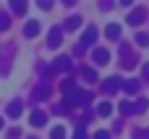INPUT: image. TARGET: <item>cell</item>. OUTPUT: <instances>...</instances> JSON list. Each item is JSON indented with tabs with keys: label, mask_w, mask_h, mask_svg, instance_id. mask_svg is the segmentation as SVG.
Returning <instances> with one entry per match:
<instances>
[{
	"label": "cell",
	"mask_w": 149,
	"mask_h": 139,
	"mask_svg": "<svg viewBox=\"0 0 149 139\" xmlns=\"http://www.w3.org/2000/svg\"><path fill=\"white\" fill-rule=\"evenodd\" d=\"M120 87H123V79H120V76H110V79L102 81V89H105V92H115V89H120Z\"/></svg>",
	"instance_id": "3"
},
{
	"label": "cell",
	"mask_w": 149,
	"mask_h": 139,
	"mask_svg": "<svg viewBox=\"0 0 149 139\" xmlns=\"http://www.w3.org/2000/svg\"><path fill=\"white\" fill-rule=\"evenodd\" d=\"M94 63H100V66L105 63V66H107V63H110V53H107V50H94Z\"/></svg>",
	"instance_id": "8"
},
{
	"label": "cell",
	"mask_w": 149,
	"mask_h": 139,
	"mask_svg": "<svg viewBox=\"0 0 149 139\" xmlns=\"http://www.w3.org/2000/svg\"><path fill=\"white\" fill-rule=\"evenodd\" d=\"M37 32H39V24H37V21H29V24H26V29H24V34H26V37H37Z\"/></svg>",
	"instance_id": "10"
},
{
	"label": "cell",
	"mask_w": 149,
	"mask_h": 139,
	"mask_svg": "<svg viewBox=\"0 0 149 139\" xmlns=\"http://www.w3.org/2000/svg\"><path fill=\"white\" fill-rule=\"evenodd\" d=\"M73 139H89V137H86V129H84V126H79V129H76V134H73Z\"/></svg>",
	"instance_id": "20"
},
{
	"label": "cell",
	"mask_w": 149,
	"mask_h": 139,
	"mask_svg": "<svg viewBox=\"0 0 149 139\" xmlns=\"http://www.w3.org/2000/svg\"><path fill=\"white\" fill-rule=\"evenodd\" d=\"M110 113H113V105H110V102H100V105H97V116H105V118H107Z\"/></svg>",
	"instance_id": "12"
},
{
	"label": "cell",
	"mask_w": 149,
	"mask_h": 139,
	"mask_svg": "<svg viewBox=\"0 0 149 139\" xmlns=\"http://www.w3.org/2000/svg\"><path fill=\"white\" fill-rule=\"evenodd\" d=\"M94 139H110V134H107V131H97V134H94Z\"/></svg>",
	"instance_id": "24"
},
{
	"label": "cell",
	"mask_w": 149,
	"mask_h": 139,
	"mask_svg": "<svg viewBox=\"0 0 149 139\" xmlns=\"http://www.w3.org/2000/svg\"><path fill=\"white\" fill-rule=\"evenodd\" d=\"M107 37H110V39H118V37H120V26H118V24H110V26H107Z\"/></svg>",
	"instance_id": "14"
},
{
	"label": "cell",
	"mask_w": 149,
	"mask_h": 139,
	"mask_svg": "<svg viewBox=\"0 0 149 139\" xmlns=\"http://www.w3.org/2000/svg\"><path fill=\"white\" fill-rule=\"evenodd\" d=\"M8 24H10L8 13H0V29H8Z\"/></svg>",
	"instance_id": "22"
},
{
	"label": "cell",
	"mask_w": 149,
	"mask_h": 139,
	"mask_svg": "<svg viewBox=\"0 0 149 139\" xmlns=\"http://www.w3.org/2000/svg\"><path fill=\"white\" fill-rule=\"evenodd\" d=\"M147 108H149V102L144 100V97H141V100H139V102L134 105V113H141V110H147Z\"/></svg>",
	"instance_id": "18"
},
{
	"label": "cell",
	"mask_w": 149,
	"mask_h": 139,
	"mask_svg": "<svg viewBox=\"0 0 149 139\" xmlns=\"http://www.w3.org/2000/svg\"><path fill=\"white\" fill-rule=\"evenodd\" d=\"M110 3H113V0H102V5H105V8H110Z\"/></svg>",
	"instance_id": "26"
},
{
	"label": "cell",
	"mask_w": 149,
	"mask_h": 139,
	"mask_svg": "<svg viewBox=\"0 0 149 139\" xmlns=\"http://www.w3.org/2000/svg\"><path fill=\"white\" fill-rule=\"evenodd\" d=\"M0 129H3V118H0Z\"/></svg>",
	"instance_id": "29"
},
{
	"label": "cell",
	"mask_w": 149,
	"mask_h": 139,
	"mask_svg": "<svg viewBox=\"0 0 149 139\" xmlns=\"http://www.w3.org/2000/svg\"><path fill=\"white\" fill-rule=\"evenodd\" d=\"M144 18H147V8H136V11H134V13H131V16L126 18V21H128L131 26H139V24H141Z\"/></svg>",
	"instance_id": "4"
},
{
	"label": "cell",
	"mask_w": 149,
	"mask_h": 139,
	"mask_svg": "<svg viewBox=\"0 0 149 139\" xmlns=\"http://www.w3.org/2000/svg\"><path fill=\"white\" fill-rule=\"evenodd\" d=\"M71 68V58L68 55H60V58H55V63H52V71H68Z\"/></svg>",
	"instance_id": "5"
},
{
	"label": "cell",
	"mask_w": 149,
	"mask_h": 139,
	"mask_svg": "<svg viewBox=\"0 0 149 139\" xmlns=\"http://www.w3.org/2000/svg\"><path fill=\"white\" fill-rule=\"evenodd\" d=\"M29 121H31V126H45V124H47V113H42V110H34Z\"/></svg>",
	"instance_id": "7"
},
{
	"label": "cell",
	"mask_w": 149,
	"mask_h": 139,
	"mask_svg": "<svg viewBox=\"0 0 149 139\" xmlns=\"http://www.w3.org/2000/svg\"><path fill=\"white\" fill-rule=\"evenodd\" d=\"M52 139H65V129L63 126H55L52 129Z\"/></svg>",
	"instance_id": "19"
},
{
	"label": "cell",
	"mask_w": 149,
	"mask_h": 139,
	"mask_svg": "<svg viewBox=\"0 0 149 139\" xmlns=\"http://www.w3.org/2000/svg\"><path fill=\"white\" fill-rule=\"evenodd\" d=\"M79 24H81V18H79V16H71V18L65 21V29H76Z\"/></svg>",
	"instance_id": "17"
},
{
	"label": "cell",
	"mask_w": 149,
	"mask_h": 139,
	"mask_svg": "<svg viewBox=\"0 0 149 139\" xmlns=\"http://www.w3.org/2000/svg\"><path fill=\"white\" fill-rule=\"evenodd\" d=\"M94 42H97V29H94V26H89V29L84 32V37H81V42H79V47L84 50V47H92Z\"/></svg>",
	"instance_id": "1"
},
{
	"label": "cell",
	"mask_w": 149,
	"mask_h": 139,
	"mask_svg": "<svg viewBox=\"0 0 149 139\" xmlns=\"http://www.w3.org/2000/svg\"><path fill=\"white\" fill-rule=\"evenodd\" d=\"M141 76H144V79H149V63H144V68H141Z\"/></svg>",
	"instance_id": "25"
},
{
	"label": "cell",
	"mask_w": 149,
	"mask_h": 139,
	"mask_svg": "<svg viewBox=\"0 0 149 139\" xmlns=\"http://www.w3.org/2000/svg\"><path fill=\"white\" fill-rule=\"evenodd\" d=\"M131 3H134V0H120V5H131Z\"/></svg>",
	"instance_id": "27"
},
{
	"label": "cell",
	"mask_w": 149,
	"mask_h": 139,
	"mask_svg": "<svg viewBox=\"0 0 149 139\" xmlns=\"http://www.w3.org/2000/svg\"><path fill=\"white\" fill-rule=\"evenodd\" d=\"M37 5H39L42 11H50V8H52V0H37Z\"/></svg>",
	"instance_id": "21"
},
{
	"label": "cell",
	"mask_w": 149,
	"mask_h": 139,
	"mask_svg": "<svg viewBox=\"0 0 149 139\" xmlns=\"http://www.w3.org/2000/svg\"><path fill=\"white\" fill-rule=\"evenodd\" d=\"M31 139H34V137H31Z\"/></svg>",
	"instance_id": "30"
},
{
	"label": "cell",
	"mask_w": 149,
	"mask_h": 139,
	"mask_svg": "<svg viewBox=\"0 0 149 139\" xmlns=\"http://www.w3.org/2000/svg\"><path fill=\"white\" fill-rule=\"evenodd\" d=\"M10 8L16 13H26V0H10Z\"/></svg>",
	"instance_id": "13"
},
{
	"label": "cell",
	"mask_w": 149,
	"mask_h": 139,
	"mask_svg": "<svg viewBox=\"0 0 149 139\" xmlns=\"http://www.w3.org/2000/svg\"><path fill=\"white\" fill-rule=\"evenodd\" d=\"M60 39H63V29H60V26H52V29H50V37H47V47L55 50V47L60 45Z\"/></svg>",
	"instance_id": "2"
},
{
	"label": "cell",
	"mask_w": 149,
	"mask_h": 139,
	"mask_svg": "<svg viewBox=\"0 0 149 139\" xmlns=\"http://www.w3.org/2000/svg\"><path fill=\"white\" fill-rule=\"evenodd\" d=\"M81 76H84L86 81H97V71H94V68H81Z\"/></svg>",
	"instance_id": "15"
},
{
	"label": "cell",
	"mask_w": 149,
	"mask_h": 139,
	"mask_svg": "<svg viewBox=\"0 0 149 139\" xmlns=\"http://www.w3.org/2000/svg\"><path fill=\"white\" fill-rule=\"evenodd\" d=\"M136 42H139L141 47H144V45H149V34H144V32H141V34L136 37Z\"/></svg>",
	"instance_id": "23"
},
{
	"label": "cell",
	"mask_w": 149,
	"mask_h": 139,
	"mask_svg": "<svg viewBox=\"0 0 149 139\" xmlns=\"http://www.w3.org/2000/svg\"><path fill=\"white\" fill-rule=\"evenodd\" d=\"M63 3H65V5H73V3H76V0H63Z\"/></svg>",
	"instance_id": "28"
},
{
	"label": "cell",
	"mask_w": 149,
	"mask_h": 139,
	"mask_svg": "<svg viewBox=\"0 0 149 139\" xmlns=\"http://www.w3.org/2000/svg\"><path fill=\"white\" fill-rule=\"evenodd\" d=\"M34 97H37V100H47V97H50V87H47V84H42V87H37V92H34Z\"/></svg>",
	"instance_id": "11"
},
{
	"label": "cell",
	"mask_w": 149,
	"mask_h": 139,
	"mask_svg": "<svg viewBox=\"0 0 149 139\" xmlns=\"http://www.w3.org/2000/svg\"><path fill=\"white\" fill-rule=\"evenodd\" d=\"M21 113H24V102H21V100H13V102L8 105V116H10V118H18Z\"/></svg>",
	"instance_id": "6"
},
{
	"label": "cell",
	"mask_w": 149,
	"mask_h": 139,
	"mask_svg": "<svg viewBox=\"0 0 149 139\" xmlns=\"http://www.w3.org/2000/svg\"><path fill=\"white\" fill-rule=\"evenodd\" d=\"M120 113H123V116H134V105L123 100V102H120Z\"/></svg>",
	"instance_id": "16"
},
{
	"label": "cell",
	"mask_w": 149,
	"mask_h": 139,
	"mask_svg": "<svg viewBox=\"0 0 149 139\" xmlns=\"http://www.w3.org/2000/svg\"><path fill=\"white\" fill-rule=\"evenodd\" d=\"M123 92H126V95H136V92H139V81H136V79L123 81Z\"/></svg>",
	"instance_id": "9"
}]
</instances>
